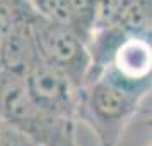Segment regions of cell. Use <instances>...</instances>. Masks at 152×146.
Segmentation results:
<instances>
[{"label":"cell","instance_id":"obj_5","mask_svg":"<svg viewBox=\"0 0 152 146\" xmlns=\"http://www.w3.org/2000/svg\"><path fill=\"white\" fill-rule=\"evenodd\" d=\"M33 17L34 10L26 0H14V19L0 53V70L24 77L39 59Z\"/></svg>","mask_w":152,"mask_h":146},{"label":"cell","instance_id":"obj_9","mask_svg":"<svg viewBox=\"0 0 152 146\" xmlns=\"http://www.w3.org/2000/svg\"><path fill=\"white\" fill-rule=\"evenodd\" d=\"M14 19V0H0V53Z\"/></svg>","mask_w":152,"mask_h":146},{"label":"cell","instance_id":"obj_6","mask_svg":"<svg viewBox=\"0 0 152 146\" xmlns=\"http://www.w3.org/2000/svg\"><path fill=\"white\" fill-rule=\"evenodd\" d=\"M151 36H125L108 65L115 74L128 81H151Z\"/></svg>","mask_w":152,"mask_h":146},{"label":"cell","instance_id":"obj_4","mask_svg":"<svg viewBox=\"0 0 152 146\" xmlns=\"http://www.w3.org/2000/svg\"><path fill=\"white\" fill-rule=\"evenodd\" d=\"M24 83L31 98L43 110L56 117L77 120L79 88L63 74L62 70L38 59L34 65L24 76Z\"/></svg>","mask_w":152,"mask_h":146},{"label":"cell","instance_id":"obj_8","mask_svg":"<svg viewBox=\"0 0 152 146\" xmlns=\"http://www.w3.org/2000/svg\"><path fill=\"white\" fill-rule=\"evenodd\" d=\"M0 146H36L15 125L0 115Z\"/></svg>","mask_w":152,"mask_h":146},{"label":"cell","instance_id":"obj_1","mask_svg":"<svg viewBox=\"0 0 152 146\" xmlns=\"http://www.w3.org/2000/svg\"><path fill=\"white\" fill-rule=\"evenodd\" d=\"M149 93L151 81H128L106 67L80 88L77 119L92 129L101 146H116Z\"/></svg>","mask_w":152,"mask_h":146},{"label":"cell","instance_id":"obj_2","mask_svg":"<svg viewBox=\"0 0 152 146\" xmlns=\"http://www.w3.org/2000/svg\"><path fill=\"white\" fill-rule=\"evenodd\" d=\"M0 115L36 146H77L74 120L43 110L31 98L24 77L0 70Z\"/></svg>","mask_w":152,"mask_h":146},{"label":"cell","instance_id":"obj_3","mask_svg":"<svg viewBox=\"0 0 152 146\" xmlns=\"http://www.w3.org/2000/svg\"><path fill=\"white\" fill-rule=\"evenodd\" d=\"M33 29L39 59L62 70L80 90L91 70V57L86 40L74 28L50 22L36 12L33 17Z\"/></svg>","mask_w":152,"mask_h":146},{"label":"cell","instance_id":"obj_7","mask_svg":"<svg viewBox=\"0 0 152 146\" xmlns=\"http://www.w3.org/2000/svg\"><path fill=\"white\" fill-rule=\"evenodd\" d=\"M26 2L43 19L74 28V17H72L67 0H26Z\"/></svg>","mask_w":152,"mask_h":146}]
</instances>
